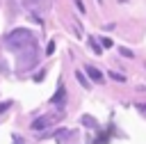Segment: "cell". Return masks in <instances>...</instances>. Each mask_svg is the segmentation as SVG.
<instances>
[{"instance_id":"1","label":"cell","mask_w":146,"mask_h":144,"mask_svg":"<svg viewBox=\"0 0 146 144\" xmlns=\"http://www.w3.org/2000/svg\"><path fill=\"white\" fill-rule=\"evenodd\" d=\"M52 123V117H39L36 121H32V130H43Z\"/></svg>"},{"instance_id":"2","label":"cell","mask_w":146,"mask_h":144,"mask_svg":"<svg viewBox=\"0 0 146 144\" xmlns=\"http://www.w3.org/2000/svg\"><path fill=\"white\" fill-rule=\"evenodd\" d=\"M84 73H89V78H91L94 82H103V73H100L96 66H87V69H84Z\"/></svg>"},{"instance_id":"3","label":"cell","mask_w":146,"mask_h":144,"mask_svg":"<svg viewBox=\"0 0 146 144\" xmlns=\"http://www.w3.org/2000/svg\"><path fill=\"white\" fill-rule=\"evenodd\" d=\"M75 78H78V82H80L84 89H89V87H91V85H89V80H87V75H84L82 71H78V73H75Z\"/></svg>"},{"instance_id":"4","label":"cell","mask_w":146,"mask_h":144,"mask_svg":"<svg viewBox=\"0 0 146 144\" xmlns=\"http://www.w3.org/2000/svg\"><path fill=\"white\" fill-rule=\"evenodd\" d=\"M64 96H66V89H64V87H59V89H57V94H55V96L50 98V103H59V101H62Z\"/></svg>"},{"instance_id":"5","label":"cell","mask_w":146,"mask_h":144,"mask_svg":"<svg viewBox=\"0 0 146 144\" xmlns=\"http://www.w3.org/2000/svg\"><path fill=\"white\" fill-rule=\"evenodd\" d=\"M110 78H112V80H116V82H125V80H128L123 73H116V71H110Z\"/></svg>"},{"instance_id":"6","label":"cell","mask_w":146,"mask_h":144,"mask_svg":"<svg viewBox=\"0 0 146 144\" xmlns=\"http://www.w3.org/2000/svg\"><path fill=\"white\" fill-rule=\"evenodd\" d=\"M89 46H91V50H94L96 55H103V48H100V46H98V43H96L94 39H89Z\"/></svg>"},{"instance_id":"7","label":"cell","mask_w":146,"mask_h":144,"mask_svg":"<svg viewBox=\"0 0 146 144\" xmlns=\"http://www.w3.org/2000/svg\"><path fill=\"white\" fill-rule=\"evenodd\" d=\"M23 5H27V7H39L41 5V0H21Z\"/></svg>"},{"instance_id":"8","label":"cell","mask_w":146,"mask_h":144,"mask_svg":"<svg viewBox=\"0 0 146 144\" xmlns=\"http://www.w3.org/2000/svg\"><path fill=\"white\" fill-rule=\"evenodd\" d=\"M119 53H121L123 57H128V59L132 57V50H128V48H119Z\"/></svg>"},{"instance_id":"9","label":"cell","mask_w":146,"mask_h":144,"mask_svg":"<svg viewBox=\"0 0 146 144\" xmlns=\"http://www.w3.org/2000/svg\"><path fill=\"white\" fill-rule=\"evenodd\" d=\"M100 41H103V46H105V48H112V39H107V37H103Z\"/></svg>"},{"instance_id":"10","label":"cell","mask_w":146,"mask_h":144,"mask_svg":"<svg viewBox=\"0 0 146 144\" xmlns=\"http://www.w3.org/2000/svg\"><path fill=\"white\" fill-rule=\"evenodd\" d=\"M9 105H11V103H9V101H5V103H0V112H5V110H7V107H9Z\"/></svg>"},{"instance_id":"11","label":"cell","mask_w":146,"mask_h":144,"mask_svg":"<svg viewBox=\"0 0 146 144\" xmlns=\"http://www.w3.org/2000/svg\"><path fill=\"white\" fill-rule=\"evenodd\" d=\"M75 7H78L82 14H84V5H82V0H75Z\"/></svg>"},{"instance_id":"12","label":"cell","mask_w":146,"mask_h":144,"mask_svg":"<svg viewBox=\"0 0 146 144\" xmlns=\"http://www.w3.org/2000/svg\"><path fill=\"white\" fill-rule=\"evenodd\" d=\"M52 50H55V41H50V43H48V55H52Z\"/></svg>"}]
</instances>
